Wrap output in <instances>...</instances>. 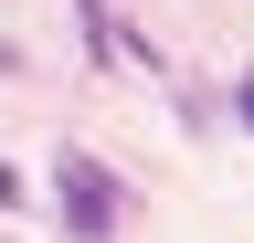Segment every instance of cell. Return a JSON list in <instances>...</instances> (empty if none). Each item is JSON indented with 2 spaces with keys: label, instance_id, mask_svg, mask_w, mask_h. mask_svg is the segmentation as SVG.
Instances as JSON below:
<instances>
[{
  "label": "cell",
  "instance_id": "1",
  "mask_svg": "<svg viewBox=\"0 0 254 243\" xmlns=\"http://www.w3.org/2000/svg\"><path fill=\"white\" fill-rule=\"evenodd\" d=\"M53 201H64V233H85V243H106V233L127 222L117 169H106V159H85V148H64V159H53Z\"/></svg>",
  "mask_w": 254,
  "mask_h": 243
},
{
  "label": "cell",
  "instance_id": "2",
  "mask_svg": "<svg viewBox=\"0 0 254 243\" xmlns=\"http://www.w3.org/2000/svg\"><path fill=\"white\" fill-rule=\"evenodd\" d=\"M233 106H244V127H254V64H244V85H233Z\"/></svg>",
  "mask_w": 254,
  "mask_h": 243
}]
</instances>
